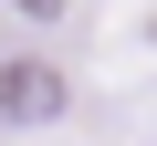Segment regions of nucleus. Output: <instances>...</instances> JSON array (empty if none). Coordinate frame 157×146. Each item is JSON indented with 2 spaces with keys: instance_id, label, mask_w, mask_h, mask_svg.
Instances as JSON below:
<instances>
[{
  "instance_id": "obj_2",
  "label": "nucleus",
  "mask_w": 157,
  "mask_h": 146,
  "mask_svg": "<svg viewBox=\"0 0 157 146\" xmlns=\"http://www.w3.org/2000/svg\"><path fill=\"white\" fill-rule=\"evenodd\" d=\"M0 11H11V21H32V31H63L84 0H0Z\"/></svg>"
},
{
  "instance_id": "obj_1",
  "label": "nucleus",
  "mask_w": 157,
  "mask_h": 146,
  "mask_svg": "<svg viewBox=\"0 0 157 146\" xmlns=\"http://www.w3.org/2000/svg\"><path fill=\"white\" fill-rule=\"evenodd\" d=\"M63 104H73L63 63H42V52H0V125H52Z\"/></svg>"
}]
</instances>
